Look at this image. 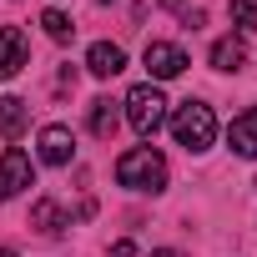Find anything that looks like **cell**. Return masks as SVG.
Returning a JSON list of instances; mask_svg holds the SVG:
<instances>
[{
  "label": "cell",
  "mask_w": 257,
  "mask_h": 257,
  "mask_svg": "<svg viewBox=\"0 0 257 257\" xmlns=\"http://www.w3.org/2000/svg\"><path fill=\"white\" fill-rule=\"evenodd\" d=\"M242 61H247V46H242L237 36H222V41L212 46V66H217V71H242Z\"/></svg>",
  "instance_id": "obj_12"
},
{
  "label": "cell",
  "mask_w": 257,
  "mask_h": 257,
  "mask_svg": "<svg viewBox=\"0 0 257 257\" xmlns=\"http://www.w3.org/2000/svg\"><path fill=\"white\" fill-rule=\"evenodd\" d=\"M232 21L242 31H257V0H232Z\"/></svg>",
  "instance_id": "obj_15"
},
{
  "label": "cell",
  "mask_w": 257,
  "mask_h": 257,
  "mask_svg": "<svg viewBox=\"0 0 257 257\" xmlns=\"http://www.w3.org/2000/svg\"><path fill=\"white\" fill-rule=\"evenodd\" d=\"M116 126H121V106L111 101V96H101V101H91V132L106 142V137H116Z\"/></svg>",
  "instance_id": "obj_11"
},
{
  "label": "cell",
  "mask_w": 257,
  "mask_h": 257,
  "mask_svg": "<svg viewBox=\"0 0 257 257\" xmlns=\"http://www.w3.org/2000/svg\"><path fill=\"white\" fill-rule=\"evenodd\" d=\"M111 257H137V247L126 242V237H121V242H111Z\"/></svg>",
  "instance_id": "obj_16"
},
{
  "label": "cell",
  "mask_w": 257,
  "mask_h": 257,
  "mask_svg": "<svg viewBox=\"0 0 257 257\" xmlns=\"http://www.w3.org/2000/svg\"><path fill=\"white\" fill-rule=\"evenodd\" d=\"M26 71V36L16 26H0V81Z\"/></svg>",
  "instance_id": "obj_7"
},
{
  "label": "cell",
  "mask_w": 257,
  "mask_h": 257,
  "mask_svg": "<svg viewBox=\"0 0 257 257\" xmlns=\"http://www.w3.org/2000/svg\"><path fill=\"white\" fill-rule=\"evenodd\" d=\"M142 61H147V71H152L157 81H172V76H182V71L192 66V61H187V51H182V46H172V41H147Z\"/></svg>",
  "instance_id": "obj_5"
},
{
  "label": "cell",
  "mask_w": 257,
  "mask_h": 257,
  "mask_svg": "<svg viewBox=\"0 0 257 257\" xmlns=\"http://www.w3.org/2000/svg\"><path fill=\"white\" fill-rule=\"evenodd\" d=\"M31 227H36V232H61V227H66V212H61V202L41 197V202H36V212H31Z\"/></svg>",
  "instance_id": "obj_13"
},
{
  "label": "cell",
  "mask_w": 257,
  "mask_h": 257,
  "mask_svg": "<svg viewBox=\"0 0 257 257\" xmlns=\"http://www.w3.org/2000/svg\"><path fill=\"white\" fill-rule=\"evenodd\" d=\"M172 137H177V147H187V152H207L212 137H217L212 106H207V101H182L177 116H172Z\"/></svg>",
  "instance_id": "obj_2"
},
{
  "label": "cell",
  "mask_w": 257,
  "mask_h": 257,
  "mask_svg": "<svg viewBox=\"0 0 257 257\" xmlns=\"http://www.w3.org/2000/svg\"><path fill=\"white\" fill-rule=\"evenodd\" d=\"M86 71H91V76H101V81H111V76H121V71H126V51H121V46H111V41H96V46L86 51Z\"/></svg>",
  "instance_id": "obj_8"
},
{
  "label": "cell",
  "mask_w": 257,
  "mask_h": 257,
  "mask_svg": "<svg viewBox=\"0 0 257 257\" xmlns=\"http://www.w3.org/2000/svg\"><path fill=\"white\" fill-rule=\"evenodd\" d=\"M36 182V167H31V157L21 152V147H6L0 152V202H11L16 192H26Z\"/></svg>",
  "instance_id": "obj_4"
},
{
  "label": "cell",
  "mask_w": 257,
  "mask_h": 257,
  "mask_svg": "<svg viewBox=\"0 0 257 257\" xmlns=\"http://www.w3.org/2000/svg\"><path fill=\"white\" fill-rule=\"evenodd\" d=\"M71 157H76L71 126H46V132H41V162L46 167H71Z\"/></svg>",
  "instance_id": "obj_6"
},
{
  "label": "cell",
  "mask_w": 257,
  "mask_h": 257,
  "mask_svg": "<svg viewBox=\"0 0 257 257\" xmlns=\"http://www.w3.org/2000/svg\"><path fill=\"white\" fill-rule=\"evenodd\" d=\"M96 6H111V0H96Z\"/></svg>",
  "instance_id": "obj_20"
},
{
  "label": "cell",
  "mask_w": 257,
  "mask_h": 257,
  "mask_svg": "<svg viewBox=\"0 0 257 257\" xmlns=\"http://www.w3.org/2000/svg\"><path fill=\"white\" fill-rule=\"evenodd\" d=\"M162 6H167V11H187V6H192V0H162Z\"/></svg>",
  "instance_id": "obj_17"
},
{
  "label": "cell",
  "mask_w": 257,
  "mask_h": 257,
  "mask_svg": "<svg viewBox=\"0 0 257 257\" xmlns=\"http://www.w3.org/2000/svg\"><path fill=\"white\" fill-rule=\"evenodd\" d=\"M121 106H126V121L137 126V137H147V142L167 126V96H162L152 81H147V86H132Z\"/></svg>",
  "instance_id": "obj_3"
},
{
  "label": "cell",
  "mask_w": 257,
  "mask_h": 257,
  "mask_svg": "<svg viewBox=\"0 0 257 257\" xmlns=\"http://www.w3.org/2000/svg\"><path fill=\"white\" fill-rule=\"evenodd\" d=\"M116 182L132 187V192H167V157L152 152V147H132L121 162H116Z\"/></svg>",
  "instance_id": "obj_1"
},
{
  "label": "cell",
  "mask_w": 257,
  "mask_h": 257,
  "mask_svg": "<svg viewBox=\"0 0 257 257\" xmlns=\"http://www.w3.org/2000/svg\"><path fill=\"white\" fill-rule=\"evenodd\" d=\"M0 257H16V252H11V247H0Z\"/></svg>",
  "instance_id": "obj_19"
},
{
  "label": "cell",
  "mask_w": 257,
  "mask_h": 257,
  "mask_svg": "<svg viewBox=\"0 0 257 257\" xmlns=\"http://www.w3.org/2000/svg\"><path fill=\"white\" fill-rule=\"evenodd\" d=\"M227 142H232V152H237V157H257V106H252V111H242V116L227 126Z\"/></svg>",
  "instance_id": "obj_9"
},
{
  "label": "cell",
  "mask_w": 257,
  "mask_h": 257,
  "mask_svg": "<svg viewBox=\"0 0 257 257\" xmlns=\"http://www.w3.org/2000/svg\"><path fill=\"white\" fill-rule=\"evenodd\" d=\"M26 126H31V106H26L21 96H0V137L16 142Z\"/></svg>",
  "instance_id": "obj_10"
},
{
  "label": "cell",
  "mask_w": 257,
  "mask_h": 257,
  "mask_svg": "<svg viewBox=\"0 0 257 257\" xmlns=\"http://www.w3.org/2000/svg\"><path fill=\"white\" fill-rule=\"evenodd\" d=\"M152 257H182V252H172V247H162V252H152Z\"/></svg>",
  "instance_id": "obj_18"
},
{
  "label": "cell",
  "mask_w": 257,
  "mask_h": 257,
  "mask_svg": "<svg viewBox=\"0 0 257 257\" xmlns=\"http://www.w3.org/2000/svg\"><path fill=\"white\" fill-rule=\"evenodd\" d=\"M41 26H46V36H51V41H61V46L76 36V26H71V16H66V11H46V16H41Z\"/></svg>",
  "instance_id": "obj_14"
}]
</instances>
